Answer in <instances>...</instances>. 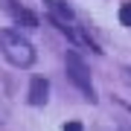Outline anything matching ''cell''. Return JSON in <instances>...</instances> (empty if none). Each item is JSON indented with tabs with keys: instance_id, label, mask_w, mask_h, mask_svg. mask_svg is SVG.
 Here are the masks:
<instances>
[{
	"instance_id": "7",
	"label": "cell",
	"mask_w": 131,
	"mask_h": 131,
	"mask_svg": "<svg viewBox=\"0 0 131 131\" xmlns=\"http://www.w3.org/2000/svg\"><path fill=\"white\" fill-rule=\"evenodd\" d=\"M122 73H125V82L131 84V70H122Z\"/></svg>"
},
{
	"instance_id": "6",
	"label": "cell",
	"mask_w": 131,
	"mask_h": 131,
	"mask_svg": "<svg viewBox=\"0 0 131 131\" xmlns=\"http://www.w3.org/2000/svg\"><path fill=\"white\" fill-rule=\"evenodd\" d=\"M64 131H82V122H67Z\"/></svg>"
},
{
	"instance_id": "3",
	"label": "cell",
	"mask_w": 131,
	"mask_h": 131,
	"mask_svg": "<svg viewBox=\"0 0 131 131\" xmlns=\"http://www.w3.org/2000/svg\"><path fill=\"white\" fill-rule=\"evenodd\" d=\"M50 99V82L41 79V76H35L32 84H29V102L32 105H44Z\"/></svg>"
},
{
	"instance_id": "2",
	"label": "cell",
	"mask_w": 131,
	"mask_h": 131,
	"mask_svg": "<svg viewBox=\"0 0 131 131\" xmlns=\"http://www.w3.org/2000/svg\"><path fill=\"white\" fill-rule=\"evenodd\" d=\"M64 64H67V76H70V82L84 93V99H88V102H96V90H93V82H90V73H88V67H84V61L70 50L67 58H64Z\"/></svg>"
},
{
	"instance_id": "4",
	"label": "cell",
	"mask_w": 131,
	"mask_h": 131,
	"mask_svg": "<svg viewBox=\"0 0 131 131\" xmlns=\"http://www.w3.org/2000/svg\"><path fill=\"white\" fill-rule=\"evenodd\" d=\"M15 20H18V24H24V26H29V29L38 26V18H35L32 12H26V9H15Z\"/></svg>"
},
{
	"instance_id": "1",
	"label": "cell",
	"mask_w": 131,
	"mask_h": 131,
	"mask_svg": "<svg viewBox=\"0 0 131 131\" xmlns=\"http://www.w3.org/2000/svg\"><path fill=\"white\" fill-rule=\"evenodd\" d=\"M0 52L3 58L15 67H32L35 64V50L20 32L15 29H0Z\"/></svg>"
},
{
	"instance_id": "5",
	"label": "cell",
	"mask_w": 131,
	"mask_h": 131,
	"mask_svg": "<svg viewBox=\"0 0 131 131\" xmlns=\"http://www.w3.org/2000/svg\"><path fill=\"white\" fill-rule=\"evenodd\" d=\"M119 24L122 26H131V3H122L119 6Z\"/></svg>"
}]
</instances>
